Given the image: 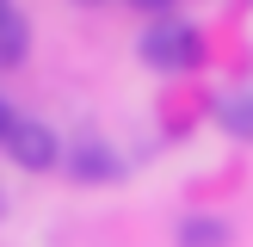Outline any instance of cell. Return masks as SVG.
Segmentation results:
<instances>
[{"label":"cell","instance_id":"cell-1","mask_svg":"<svg viewBox=\"0 0 253 247\" xmlns=\"http://www.w3.org/2000/svg\"><path fill=\"white\" fill-rule=\"evenodd\" d=\"M198 56H204V43H198V31L192 25H155V31L142 37V62L148 68H167V74H179V68H198Z\"/></svg>","mask_w":253,"mask_h":247},{"label":"cell","instance_id":"cell-2","mask_svg":"<svg viewBox=\"0 0 253 247\" xmlns=\"http://www.w3.org/2000/svg\"><path fill=\"white\" fill-rule=\"evenodd\" d=\"M12 161H19L25 173H49L56 167V155H62V142H56V130L49 124H31V118H19V130H12Z\"/></svg>","mask_w":253,"mask_h":247},{"label":"cell","instance_id":"cell-3","mask_svg":"<svg viewBox=\"0 0 253 247\" xmlns=\"http://www.w3.org/2000/svg\"><path fill=\"white\" fill-rule=\"evenodd\" d=\"M25 49H31V25H25V12H12V19L0 25V68H19Z\"/></svg>","mask_w":253,"mask_h":247},{"label":"cell","instance_id":"cell-4","mask_svg":"<svg viewBox=\"0 0 253 247\" xmlns=\"http://www.w3.org/2000/svg\"><path fill=\"white\" fill-rule=\"evenodd\" d=\"M179 247H229V229L210 222V216H192V222H185V235H179Z\"/></svg>","mask_w":253,"mask_h":247},{"label":"cell","instance_id":"cell-5","mask_svg":"<svg viewBox=\"0 0 253 247\" xmlns=\"http://www.w3.org/2000/svg\"><path fill=\"white\" fill-rule=\"evenodd\" d=\"M222 124H229L235 136H247V142H253V93H241V99H222Z\"/></svg>","mask_w":253,"mask_h":247},{"label":"cell","instance_id":"cell-6","mask_svg":"<svg viewBox=\"0 0 253 247\" xmlns=\"http://www.w3.org/2000/svg\"><path fill=\"white\" fill-rule=\"evenodd\" d=\"M74 167H81L86 179H105V173H118V161H111L99 142H81V161H74Z\"/></svg>","mask_w":253,"mask_h":247},{"label":"cell","instance_id":"cell-7","mask_svg":"<svg viewBox=\"0 0 253 247\" xmlns=\"http://www.w3.org/2000/svg\"><path fill=\"white\" fill-rule=\"evenodd\" d=\"M12 130H19V118H12V105L0 99V142H12Z\"/></svg>","mask_w":253,"mask_h":247},{"label":"cell","instance_id":"cell-8","mask_svg":"<svg viewBox=\"0 0 253 247\" xmlns=\"http://www.w3.org/2000/svg\"><path fill=\"white\" fill-rule=\"evenodd\" d=\"M136 6H142V12H167L173 0H136Z\"/></svg>","mask_w":253,"mask_h":247},{"label":"cell","instance_id":"cell-9","mask_svg":"<svg viewBox=\"0 0 253 247\" xmlns=\"http://www.w3.org/2000/svg\"><path fill=\"white\" fill-rule=\"evenodd\" d=\"M6 19H12V6H6V0H0V25H6Z\"/></svg>","mask_w":253,"mask_h":247}]
</instances>
